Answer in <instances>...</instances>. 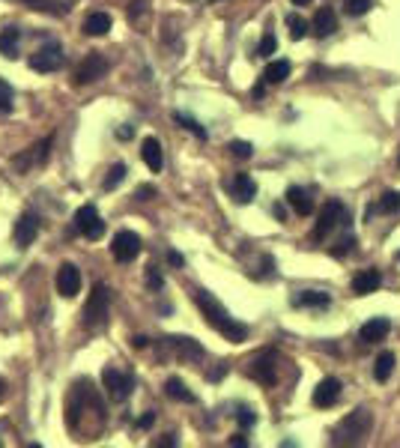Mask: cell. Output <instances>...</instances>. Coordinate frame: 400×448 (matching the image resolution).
Masks as SVG:
<instances>
[{"instance_id":"7a4b0ae2","label":"cell","mask_w":400,"mask_h":448,"mask_svg":"<svg viewBox=\"0 0 400 448\" xmlns=\"http://www.w3.org/2000/svg\"><path fill=\"white\" fill-rule=\"evenodd\" d=\"M371 428H373L371 412L364 410V407H359V410L350 412V416L338 424L335 440H331V442H335V445H355V442H362L364 436L371 433Z\"/></svg>"},{"instance_id":"ffe728a7","label":"cell","mask_w":400,"mask_h":448,"mask_svg":"<svg viewBox=\"0 0 400 448\" xmlns=\"http://www.w3.org/2000/svg\"><path fill=\"white\" fill-rule=\"evenodd\" d=\"M287 204H290L299 216H310V212H314V200H310V195L305 192L302 186H290V188H287Z\"/></svg>"},{"instance_id":"bcb514c9","label":"cell","mask_w":400,"mask_h":448,"mask_svg":"<svg viewBox=\"0 0 400 448\" xmlns=\"http://www.w3.org/2000/svg\"><path fill=\"white\" fill-rule=\"evenodd\" d=\"M397 260H400V251H397Z\"/></svg>"},{"instance_id":"ee69618b","label":"cell","mask_w":400,"mask_h":448,"mask_svg":"<svg viewBox=\"0 0 400 448\" xmlns=\"http://www.w3.org/2000/svg\"><path fill=\"white\" fill-rule=\"evenodd\" d=\"M305 4H310V0H293V6H305Z\"/></svg>"},{"instance_id":"60d3db41","label":"cell","mask_w":400,"mask_h":448,"mask_svg":"<svg viewBox=\"0 0 400 448\" xmlns=\"http://www.w3.org/2000/svg\"><path fill=\"white\" fill-rule=\"evenodd\" d=\"M230 445L242 448V445H248V440H245V436H242V433H236V436H233V440H230Z\"/></svg>"},{"instance_id":"30bf717a","label":"cell","mask_w":400,"mask_h":448,"mask_svg":"<svg viewBox=\"0 0 400 448\" xmlns=\"http://www.w3.org/2000/svg\"><path fill=\"white\" fill-rule=\"evenodd\" d=\"M102 386H105L110 400H126L131 395V379L126 374H120L117 368H105L102 371Z\"/></svg>"},{"instance_id":"f546056e","label":"cell","mask_w":400,"mask_h":448,"mask_svg":"<svg viewBox=\"0 0 400 448\" xmlns=\"http://www.w3.org/2000/svg\"><path fill=\"white\" fill-rule=\"evenodd\" d=\"M173 122H180V126H185L188 132L194 134V138H200V141H206V129L200 126L197 120H192V117H188V114H183V111H176V114H173Z\"/></svg>"},{"instance_id":"44dd1931","label":"cell","mask_w":400,"mask_h":448,"mask_svg":"<svg viewBox=\"0 0 400 448\" xmlns=\"http://www.w3.org/2000/svg\"><path fill=\"white\" fill-rule=\"evenodd\" d=\"M310 27H314V33H317L320 39H326V36H331V33L338 30V18H335V13H331V9L326 6V9H320V13L314 15V24H310Z\"/></svg>"},{"instance_id":"4316f807","label":"cell","mask_w":400,"mask_h":448,"mask_svg":"<svg viewBox=\"0 0 400 448\" xmlns=\"http://www.w3.org/2000/svg\"><path fill=\"white\" fill-rule=\"evenodd\" d=\"M394 353H380V358H376V365H373V379L376 383H388V377H392L394 371Z\"/></svg>"},{"instance_id":"d6a6232c","label":"cell","mask_w":400,"mask_h":448,"mask_svg":"<svg viewBox=\"0 0 400 448\" xmlns=\"http://www.w3.org/2000/svg\"><path fill=\"white\" fill-rule=\"evenodd\" d=\"M275 51H278V39H275V33H272V30H266V33H263V39H260L257 54H260V57H272Z\"/></svg>"},{"instance_id":"2e32d148","label":"cell","mask_w":400,"mask_h":448,"mask_svg":"<svg viewBox=\"0 0 400 448\" xmlns=\"http://www.w3.org/2000/svg\"><path fill=\"white\" fill-rule=\"evenodd\" d=\"M141 159H143V164H147L152 174L162 171V167H164V153H162L159 138H143V144H141Z\"/></svg>"},{"instance_id":"f6af8a7d","label":"cell","mask_w":400,"mask_h":448,"mask_svg":"<svg viewBox=\"0 0 400 448\" xmlns=\"http://www.w3.org/2000/svg\"><path fill=\"white\" fill-rule=\"evenodd\" d=\"M3 398H6V386H3V383H0V400H3Z\"/></svg>"},{"instance_id":"f35d334b","label":"cell","mask_w":400,"mask_h":448,"mask_svg":"<svg viewBox=\"0 0 400 448\" xmlns=\"http://www.w3.org/2000/svg\"><path fill=\"white\" fill-rule=\"evenodd\" d=\"M152 195H155L152 186H141V188H138V200H150Z\"/></svg>"},{"instance_id":"cb8c5ba5","label":"cell","mask_w":400,"mask_h":448,"mask_svg":"<svg viewBox=\"0 0 400 448\" xmlns=\"http://www.w3.org/2000/svg\"><path fill=\"white\" fill-rule=\"evenodd\" d=\"M251 377L257 379V383H263V386H275V362L269 356H260L257 362L251 365Z\"/></svg>"},{"instance_id":"b9f144b4","label":"cell","mask_w":400,"mask_h":448,"mask_svg":"<svg viewBox=\"0 0 400 448\" xmlns=\"http://www.w3.org/2000/svg\"><path fill=\"white\" fill-rule=\"evenodd\" d=\"M155 445H176V436H173V433H168V436H164V440H159Z\"/></svg>"},{"instance_id":"7c38bea8","label":"cell","mask_w":400,"mask_h":448,"mask_svg":"<svg viewBox=\"0 0 400 448\" xmlns=\"http://www.w3.org/2000/svg\"><path fill=\"white\" fill-rule=\"evenodd\" d=\"M78 290H81V272H78L75 263H63L57 269V293L63 299H72L78 296Z\"/></svg>"},{"instance_id":"f1b7e54d","label":"cell","mask_w":400,"mask_h":448,"mask_svg":"<svg viewBox=\"0 0 400 448\" xmlns=\"http://www.w3.org/2000/svg\"><path fill=\"white\" fill-rule=\"evenodd\" d=\"M126 174H129V167L123 164V162H117L114 167H110V171H108V176H105V183H102V188H105V192H114V188L120 186V183H123V179H126Z\"/></svg>"},{"instance_id":"ac0fdd59","label":"cell","mask_w":400,"mask_h":448,"mask_svg":"<svg viewBox=\"0 0 400 448\" xmlns=\"http://www.w3.org/2000/svg\"><path fill=\"white\" fill-rule=\"evenodd\" d=\"M380 284H383L380 269H362V272H355V278H352V293L368 296L373 290H380Z\"/></svg>"},{"instance_id":"277c9868","label":"cell","mask_w":400,"mask_h":448,"mask_svg":"<svg viewBox=\"0 0 400 448\" xmlns=\"http://www.w3.org/2000/svg\"><path fill=\"white\" fill-rule=\"evenodd\" d=\"M63 63H66V54L57 42H45L39 51H33L27 60L33 72H57V69H63Z\"/></svg>"},{"instance_id":"52a82bcc","label":"cell","mask_w":400,"mask_h":448,"mask_svg":"<svg viewBox=\"0 0 400 448\" xmlns=\"http://www.w3.org/2000/svg\"><path fill=\"white\" fill-rule=\"evenodd\" d=\"M75 227L81 230V237L87 239H99L105 233V221L99 218V209L93 204H84L81 209L75 212Z\"/></svg>"},{"instance_id":"1f68e13d","label":"cell","mask_w":400,"mask_h":448,"mask_svg":"<svg viewBox=\"0 0 400 448\" xmlns=\"http://www.w3.org/2000/svg\"><path fill=\"white\" fill-rule=\"evenodd\" d=\"M227 150H230L233 159H251V155H254V147H251L248 141H230Z\"/></svg>"},{"instance_id":"8992f818","label":"cell","mask_w":400,"mask_h":448,"mask_svg":"<svg viewBox=\"0 0 400 448\" xmlns=\"http://www.w3.org/2000/svg\"><path fill=\"white\" fill-rule=\"evenodd\" d=\"M341 221H347V206H343L341 200H329V204L323 206V212H320V221H317V227H314V239L329 237V233L335 230Z\"/></svg>"},{"instance_id":"836d02e7","label":"cell","mask_w":400,"mask_h":448,"mask_svg":"<svg viewBox=\"0 0 400 448\" xmlns=\"http://www.w3.org/2000/svg\"><path fill=\"white\" fill-rule=\"evenodd\" d=\"M376 209H380V212H397L400 209V192H385Z\"/></svg>"},{"instance_id":"5b68a950","label":"cell","mask_w":400,"mask_h":448,"mask_svg":"<svg viewBox=\"0 0 400 448\" xmlns=\"http://www.w3.org/2000/svg\"><path fill=\"white\" fill-rule=\"evenodd\" d=\"M110 254H114L117 263H131L138 260L141 254V237L135 230H120L114 239H110Z\"/></svg>"},{"instance_id":"9c48e42d","label":"cell","mask_w":400,"mask_h":448,"mask_svg":"<svg viewBox=\"0 0 400 448\" xmlns=\"http://www.w3.org/2000/svg\"><path fill=\"white\" fill-rule=\"evenodd\" d=\"M105 72H108V60L102 57V54L93 51L81 60V66H78L75 84H93V81H99V78H105Z\"/></svg>"},{"instance_id":"e575fe53","label":"cell","mask_w":400,"mask_h":448,"mask_svg":"<svg viewBox=\"0 0 400 448\" xmlns=\"http://www.w3.org/2000/svg\"><path fill=\"white\" fill-rule=\"evenodd\" d=\"M13 99H15V93H13V87H9L3 78H0V111H13Z\"/></svg>"},{"instance_id":"d4e9b609","label":"cell","mask_w":400,"mask_h":448,"mask_svg":"<svg viewBox=\"0 0 400 448\" xmlns=\"http://www.w3.org/2000/svg\"><path fill=\"white\" fill-rule=\"evenodd\" d=\"M164 395H168L171 400H180V403H194V391H188V386L183 383L180 377H171L168 383H164Z\"/></svg>"},{"instance_id":"7bdbcfd3","label":"cell","mask_w":400,"mask_h":448,"mask_svg":"<svg viewBox=\"0 0 400 448\" xmlns=\"http://www.w3.org/2000/svg\"><path fill=\"white\" fill-rule=\"evenodd\" d=\"M131 134H135V129L129 126V129H120V132H117V138H123V141H126V138H131Z\"/></svg>"},{"instance_id":"d590c367","label":"cell","mask_w":400,"mask_h":448,"mask_svg":"<svg viewBox=\"0 0 400 448\" xmlns=\"http://www.w3.org/2000/svg\"><path fill=\"white\" fill-rule=\"evenodd\" d=\"M147 287H152V290H162L164 287V278H162V272L155 266L147 269Z\"/></svg>"},{"instance_id":"d6986e66","label":"cell","mask_w":400,"mask_h":448,"mask_svg":"<svg viewBox=\"0 0 400 448\" xmlns=\"http://www.w3.org/2000/svg\"><path fill=\"white\" fill-rule=\"evenodd\" d=\"M388 332H392V323H388V317H373V320H368L359 329V338L364 344H376V341H383Z\"/></svg>"},{"instance_id":"ba28073f","label":"cell","mask_w":400,"mask_h":448,"mask_svg":"<svg viewBox=\"0 0 400 448\" xmlns=\"http://www.w3.org/2000/svg\"><path fill=\"white\" fill-rule=\"evenodd\" d=\"M36 237H39V216H36V212H21L18 221H15V227H13L15 245L24 251V248H30Z\"/></svg>"},{"instance_id":"484cf974","label":"cell","mask_w":400,"mask_h":448,"mask_svg":"<svg viewBox=\"0 0 400 448\" xmlns=\"http://www.w3.org/2000/svg\"><path fill=\"white\" fill-rule=\"evenodd\" d=\"M290 78V60H272L263 72V84H284Z\"/></svg>"},{"instance_id":"603a6c76","label":"cell","mask_w":400,"mask_h":448,"mask_svg":"<svg viewBox=\"0 0 400 448\" xmlns=\"http://www.w3.org/2000/svg\"><path fill=\"white\" fill-rule=\"evenodd\" d=\"M18 42H21V30L18 27H3L0 30V54L9 60L18 57Z\"/></svg>"},{"instance_id":"8fae6325","label":"cell","mask_w":400,"mask_h":448,"mask_svg":"<svg viewBox=\"0 0 400 448\" xmlns=\"http://www.w3.org/2000/svg\"><path fill=\"white\" fill-rule=\"evenodd\" d=\"M51 141H54V138H45V141L33 144V147H27V150L21 153V155H15V159H13V164L18 167L21 174H27L33 164H42V162L48 159V147H51Z\"/></svg>"},{"instance_id":"ab89813d","label":"cell","mask_w":400,"mask_h":448,"mask_svg":"<svg viewBox=\"0 0 400 448\" xmlns=\"http://www.w3.org/2000/svg\"><path fill=\"white\" fill-rule=\"evenodd\" d=\"M152 421H155V412H143V416L138 419V428H150Z\"/></svg>"},{"instance_id":"8d00e7d4","label":"cell","mask_w":400,"mask_h":448,"mask_svg":"<svg viewBox=\"0 0 400 448\" xmlns=\"http://www.w3.org/2000/svg\"><path fill=\"white\" fill-rule=\"evenodd\" d=\"M236 421H239V428H251L254 421H257V416L248 410V407H239V412H236Z\"/></svg>"},{"instance_id":"83f0119b","label":"cell","mask_w":400,"mask_h":448,"mask_svg":"<svg viewBox=\"0 0 400 448\" xmlns=\"http://www.w3.org/2000/svg\"><path fill=\"white\" fill-rule=\"evenodd\" d=\"M287 30H290V39H305L308 36V30H310V24L302 18V15H296V13H290L287 15Z\"/></svg>"},{"instance_id":"5bb4252c","label":"cell","mask_w":400,"mask_h":448,"mask_svg":"<svg viewBox=\"0 0 400 448\" xmlns=\"http://www.w3.org/2000/svg\"><path fill=\"white\" fill-rule=\"evenodd\" d=\"M227 192L233 195V200H236V204H251L254 197H257V183H254V179L248 176V174H236L227 183Z\"/></svg>"},{"instance_id":"9a60e30c","label":"cell","mask_w":400,"mask_h":448,"mask_svg":"<svg viewBox=\"0 0 400 448\" xmlns=\"http://www.w3.org/2000/svg\"><path fill=\"white\" fill-rule=\"evenodd\" d=\"M290 305L293 308H329L331 296L323 293V290H299V293L290 296Z\"/></svg>"},{"instance_id":"6da1fadb","label":"cell","mask_w":400,"mask_h":448,"mask_svg":"<svg viewBox=\"0 0 400 448\" xmlns=\"http://www.w3.org/2000/svg\"><path fill=\"white\" fill-rule=\"evenodd\" d=\"M194 305L200 308L203 320L221 335V338H227L233 344H242V341L248 338V326H245V323L233 320L230 314H227V308L221 305V302L209 293V290H197V293H194Z\"/></svg>"},{"instance_id":"4dcf8cb0","label":"cell","mask_w":400,"mask_h":448,"mask_svg":"<svg viewBox=\"0 0 400 448\" xmlns=\"http://www.w3.org/2000/svg\"><path fill=\"white\" fill-rule=\"evenodd\" d=\"M371 6H373V0H343V13L352 18H362Z\"/></svg>"},{"instance_id":"74e56055","label":"cell","mask_w":400,"mask_h":448,"mask_svg":"<svg viewBox=\"0 0 400 448\" xmlns=\"http://www.w3.org/2000/svg\"><path fill=\"white\" fill-rule=\"evenodd\" d=\"M168 263L171 266H185V257L180 251H168Z\"/></svg>"},{"instance_id":"3957f363","label":"cell","mask_w":400,"mask_h":448,"mask_svg":"<svg viewBox=\"0 0 400 448\" xmlns=\"http://www.w3.org/2000/svg\"><path fill=\"white\" fill-rule=\"evenodd\" d=\"M108 302H110L108 287L96 284L90 299H87V305H84V326L87 329H96V326H102V323H108Z\"/></svg>"},{"instance_id":"4fadbf2b","label":"cell","mask_w":400,"mask_h":448,"mask_svg":"<svg viewBox=\"0 0 400 448\" xmlns=\"http://www.w3.org/2000/svg\"><path fill=\"white\" fill-rule=\"evenodd\" d=\"M338 398H341V379L326 377V379H320V383H317L314 398H310V400H314V407L326 410V407H335Z\"/></svg>"},{"instance_id":"e0dca14e","label":"cell","mask_w":400,"mask_h":448,"mask_svg":"<svg viewBox=\"0 0 400 448\" xmlns=\"http://www.w3.org/2000/svg\"><path fill=\"white\" fill-rule=\"evenodd\" d=\"M164 344L183 358H203V346L194 338H185V335H171V338H164Z\"/></svg>"},{"instance_id":"7402d4cb","label":"cell","mask_w":400,"mask_h":448,"mask_svg":"<svg viewBox=\"0 0 400 448\" xmlns=\"http://www.w3.org/2000/svg\"><path fill=\"white\" fill-rule=\"evenodd\" d=\"M110 24H114V18H110L108 13H90L84 21V33L87 36H105V33L110 30Z\"/></svg>"}]
</instances>
